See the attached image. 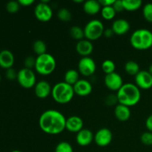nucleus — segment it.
<instances>
[{
	"label": "nucleus",
	"instance_id": "nucleus-14",
	"mask_svg": "<svg viewBox=\"0 0 152 152\" xmlns=\"http://www.w3.org/2000/svg\"><path fill=\"white\" fill-rule=\"evenodd\" d=\"M52 88L48 82L45 80H41V81L37 83L34 86V93L38 98L40 99H45L48 97L49 95L51 94Z\"/></svg>",
	"mask_w": 152,
	"mask_h": 152
},
{
	"label": "nucleus",
	"instance_id": "nucleus-22",
	"mask_svg": "<svg viewBox=\"0 0 152 152\" xmlns=\"http://www.w3.org/2000/svg\"><path fill=\"white\" fill-rule=\"evenodd\" d=\"M64 80L66 83L74 86L80 80L79 72L75 69H69L65 72L64 76Z\"/></svg>",
	"mask_w": 152,
	"mask_h": 152
},
{
	"label": "nucleus",
	"instance_id": "nucleus-18",
	"mask_svg": "<svg viewBox=\"0 0 152 152\" xmlns=\"http://www.w3.org/2000/svg\"><path fill=\"white\" fill-rule=\"evenodd\" d=\"M111 29L114 31V34L119 36L124 35L130 30V24L126 19H117L113 22Z\"/></svg>",
	"mask_w": 152,
	"mask_h": 152
},
{
	"label": "nucleus",
	"instance_id": "nucleus-35",
	"mask_svg": "<svg viewBox=\"0 0 152 152\" xmlns=\"http://www.w3.org/2000/svg\"><path fill=\"white\" fill-rule=\"evenodd\" d=\"M24 64H25V68L31 69L32 68L35 67L36 58H34L32 56H28L24 61Z\"/></svg>",
	"mask_w": 152,
	"mask_h": 152
},
{
	"label": "nucleus",
	"instance_id": "nucleus-20",
	"mask_svg": "<svg viewBox=\"0 0 152 152\" xmlns=\"http://www.w3.org/2000/svg\"><path fill=\"white\" fill-rule=\"evenodd\" d=\"M114 115L119 121H127L131 117L130 108L122 104H117L114 108Z\"/></svg>",
	"mask_w": 152,
	"mask_h": 152
},
{
	"label": "nucleus",
	"instance_id": "nucleus-44",
	"mask_svg": "<svg viewBox=\"0 0 152 152\" xmlns=\"http://www.w3.org/2000/svg\"><path fill=\"white\" fill-rule=\"evenodd\" d=\"M11 152H22V151H19V150H13V151H12Z\"/></svg>",
	"mask_w": 152,
	"mask_h": 152
},
{
	"label": "nucleus",
	"instance_id": "nucleus-6",
	"mask_svg": "<svg viewBox=\"0 0 152 152\" xmlns=\"http://www.w3.org/2000/svg\"><path fill=\"white\" fill-rule=\"evenodd\" d=\"M83 30L86 39L91 42L98 39L103 35L105 28L100 20L92 19L86 24Z\"/></svg>",
	"mask_w": 152,
	"mask_h": 152
},
{
	"label": "nucleus",
	"instance_id": "nucleus-28",
	"mask_svg": "<svg viewBox=\"0 0 152 152\" xmlns=\"http://www.w3.org/2000/svg\"><path fill=\"white\" fill-rule=\"evenodd\" d=\"M115 63L111 59H106L102 63V70L105 75L115 72Z\"/></svg>",
	"mask_w": 152,
	"mask_h": 152
},
{
	"label": "nucleus",
	"instance_id": "nucleus-17",
	"mask_svg": "<svg viewBox=\"0 0 152 152\" xmlns=\"http://www.w3.org/2000/svg\"><path fill=\"white\" fill-rule=\"evenodd\" d=\"M76 50L83 57L89 56L93 52L94 45L89 40L82 39L77 42L76 45Z\"/></svg>",
	"mask_w": 152,
	"mask_h": 152
},
{
	"label": "nucleus",
	"instance_id": "nucleus-13",
	"mask_svg": "<svg viewBox=\"0 0 152 152\" xmlns=\"http://www.w3.org/2000/svg\"><path fill=\"white\" fill-rule=\"evenodd\" d=\"M74 94L79 96H87L92 92V85L87 80H80L74 86Z\"/></svg>",
	"mask_w": 152,
	"mask_h": 152
},
{
	"label": "nucleus",
	"instance_id": "nucleus-5",
	"mask_svg": "<svg viewBox=\"0 0 152 152\" xmlns=\"http://www.w3.org/2000/svg\"><path fill=\"white\" fill-rule=\"evenodd\" d=\"M56 62L55 58L50 53H44L36 58L35 70L39 74L42 76L50 75L54 71Z\"/></svg>",
	"mask_w": 152,
	"mask_h": 152
},
{
	"label": "nucleus",
	"instance_id": "nucleus-8",
	"mask_svg": "<svg viewBox=\"0 0 152 152\" xmlns=\"http://www.w3.org/2000/svg\"><path fill=\"white\" fill-rule=\"evenodd\" d=\"M34 15L40 22H48L53 16V10L48 4V1H42L36 5L34 8Z\"/></svg>",
	"mask_w": 152,
	"mask_h": 152
},
{
	"label": "nucleus",
	"instance_id": "nucleus-37",
	"mask_svg": "<svg viewBox=\"0 0 152 152\" xmlns=\"http://www.w3.org/2000/svg\"><path fill=\"white\" fill-rule=\"evenodd\" d=\"M17 74L18 73H16V71H15L13 68H11L7 70V71H6L5 73V75L6 77H7L8 80H15V79H17Z\"/></svg>",
	"mask_w": 152,
	"mask_h": 152
},
{
	"label": "nucleus",
	"instance_id": "nucleus-23",
	"mask_svg": "<svg viewBox=\"0 0 152 152\" xmlns=\"http://www.w3.org/2000/svg\"><path fill=\"white\" fill-rule=\"evenodd\" d=\"M142 1L140 0H123V4L124 10L129 11L137 10L142 6Z\"/></svg>",
	"mask_w": 152,
	"mask_h": 152
},
{
	"label": "nucleus",
	"instance_id": "nucleus-10",
	"mask_svg": "<svg viewBox=\"0 0 152 152\" xmlns=\"http://www.w3.org/2000/svg\"><path fill=\"white\" fill-rule=\"evenodd\" d=\"M113 140V134L110 129L102 128L99 129L94 135L95 143L100 147H105L109 145Z\"/></svg>",
	"mask_w": 152,
	"mask_h": 152
},
{
	"label": "nucleus",
	"instance_id": "nucleus-7",
	"mask_svg": "<svg viewBox=\"0 0 152 152\" xmlns=\"http://www.w3.org/2000/svg\"><path fill=\"white\" fill-rule=\"evenodd\" d=\"M17 81L19 84L24 88H31L37 84L35 73L32 69L23 68L18 71Z\"/></svg>",
	"mask_w": 152,
	"mask_h": 152
},
{
	"label": "nucleus",
	"instance_id": "nucleus-36",
	"mask_svg": "<svg viewBox=\"0 0 152 152\" xmlns=\"http://www.w3.org/2000/svg\"><path fill=\"white\" fill-rule=\"evenodd\" d=\"M113 7L117 13H120L124 10L123 4V0H115L113 4Z\"/></svg>",
	"mask_w": 152,
	"mask_h": 152
},
{
	"label": "nucleus",
	"instance_id": "nucleus-31",
	"mask_svg": "<svg viewBox=\"0 0 152 152\" xmlns=\"http://www.w3.org/2000/svg\"><path fill=\"white\" fill-rule=\"evenodd\" d=\"M144 18L148 22H152V3H146L142 8Z\"/></svg>",
	"mask_w": 152,
	"mask_h": 152
},
{
	"label": "nucleus",
	"instance_id": "nucleus-2",
	"mask_svg": "<svg viewBox=\"0 0 152 152\" xmlns=\"http://www.w3.org/2000/svg\"><path fill=\"white\" fill-rule=\"evenodd\" d=\"M117 96L120 104L128 107L134 106L140 100V89L134 83H124L117 91Z\"/></svg>",
	"mask_w": 152,
	"mask_h": 152
},
{
	"label": "nucleus",
	"instance_id": "nucleus-16",
	"mask_svg": "<svg viewBox=\"0 0 152 152\" xmlns=\"http://www.w3.org/2000/svg\"><path fill=\"white\" fill-rule=\"evenodd\" d=\"M94 136L91 131L87 129H83L78 133H77L76 141L80 146H87L91 143L92 141L94 140Z\"/></svg>",
	"mask_w": 152,
	"mask_h": 152
},
{
	"label": "nucleus",
	"instance_id": "nucleus-40",
	"mask_svg": "<svg viewBox=\"0 0 152 152\" xmlns=\"http://www.w3.org/2000/svg\"><path fill=\"white\" fill-rule=\"evenodd\" d=\"M18 1H19L20 6H25V7L31 5L34 2V0H19Z\"/></svg>",
	"mask_w": 152,
	"mask_h": 152
},
{
	"label": "nucleus",
	"instance_id": "nucleus-46",
	"mask_svg": "<svg viewBox=\"0 0 152 152\" xmlns=\"http://www.w3.org/2000/svg\"><path fill=\"white\" fill-rule=\"evenodd\" d=\"M151 49H152V47H151Z\"/></svg>",
	"mask_w": 152,
	"mask_h": 152
},
{
	"label": "nucleus",
	"instance_id": "nucleus-29",
	"mask_svg": "<svg viewBox=\"0 0 152 152\" xmlns=\"http://www.w3.org/2000/svg\"><path fill=\"white\" fill-rule=\"evenodd\" d=\"M55 152H74L73 147L71 144L66 141H62L56 145Z\"/></svg>",
	"mask_w": 152,
	"mask_h": 152
},
{
	"label": "nucleus",
	"instance_id": "nucleus-4",
	"mask_svg": "<svg viewBox=\"0 0 152 152\" xmlns=\"http://www.w3.org/2000/svg\"><path fill=\"white\" fill-rule=\"evenodd\" d=\"M74 88L65 82L56 83L52 88L51 96L55 102L59 104H66L72 100L74 96Z\"/></svg>",
	"mask_w": 152,
	"mask_h": 152
},
{
	"label": "nucleus",
	"instance_id": "nucleus-41",
	"mask_svg": "<svg viewBox=\"0 0 152 152\" xmlns=\"http://www.w3.org/2000/svg\"><path fill=\"white\" fill-rule=\"evenodd\" d=\"M114 34V31H112L111 28H107V29H105L103 33V35L105 36L106 38H111V37H113V35Z\"/></svg>",
	"mask_w": 152,
	"mask_h": 152
},
{
	"label": "nucleus",
	"instance_id": "nucleus-39",
	"mask_svg": "<svg viewBox=\"0 0 152 152\" xmlns=\"http://www.w3.org/2000/svg\"><path fill=\"white\" fill-rule=\"evenodd\" d=\"M115 0H99V4L102 7H106V6H112Z\"/></svg>",
	"mask_w": 152,
	"mask_h": 152
},
{
	"label": "nucleus",
	"instance_id": "nucleus-33",
	"mask_svg": "<svg viewBox=\"0 0 152 152\" xmlns=\"http://www.w3.org/2000/svg\"><path fill=\"white\" fill-rule=\"evenodd\" d=\"M140 140L145 145H152V132H145L140 136Z\"/></svg>",
	"mask_w": 152,
	"mask_h": 152
},
{
	"label": "nucleus",
	"instance_id": "nucleus-9",
	"mask_svg": "<svg viewBox=\"0 0 152 152\" xmlns=\"http://www.w3.org/2000/svg\"><path fill=\"white\" fill-rule=\"evenodd\" d=\"M96 68V62L90 56L82 57L78 62V71L84 77L93 75Z\"/></svg>",
	"mask_w": 152,
	"mask_h": 152
},
{
	"label": "nucleus",
	"instance_id": "nucleus-42",
	"mask_svg": "<svg viewBox=\"0 0 152 152\" xmlns=\"http://www.w3.org/2000/svg\"><path fill=\"white\" fill-rule=\"evenodd\" d=\"M148 72H149L150 74H151V75H152V64H151V65H150L149 68H148Z\"/></svg>",
	"mask_w": 152,
	"mask_h": 152
},
{
	"label": "nucleus",
	"instance_id": "nucleus-32",
	"mask_svg": "<svg viewBox=\"0 0 152 152\" xmlns=\"http://www.w3.org/2000/svg\"><path fill=\"white\" fill-rule=\"evenodd\" d=\"M20 4L18 1H10L6 4V10L10 13H16L19 10Z\"/></svg>",
	"mask_w": 152,
	"mask_h": 152
},
{
	"label": "nucleus",
	"instance_id": "nucleus-43",
	"mask_svg": "<svg viewBox=\"0 0 152 152\" xmlns=\"http://www.w3.org/2000/svg\"><path fill=\"white\" fill-rule=\"evenodd\" d=\"M74 2H77V3H82L83 2V0H74Z\"/></svg>",
	"mask_w": 152,
	"mask_h": 152
},
{
	"label": "nucleus",
	"instance_id": "nucleus-1",
	"mask_svg": "<svg viewBox=\"0 0 152 152\" xmlns=\"http://www.w3.org/2000/svg\"><path fill=\"white\" fill-rule=\"evenodd\" d=\"M66 118L59 111L49 109L44 111L39 119V126L45 133L56 135L65 129Z\"/></svg>",
	"mask_w": 152,
	"mask_h": 152
},
{
	"label": "nucleus",
	"instance_id": "nucleus-25",
	"mask_svg": "<svg viewBox=\"0 0 152 152\" xmlns=\"http://www.w3.org/2000/svg\"><path fill=\"white\" fill-rule=\"evenodd\" d=\"M33 50L35 53H37V56L42 55L47 53V45L42 40H36L33 44Z\"/></svg>",
	"mask_w": 152,
	"mask_h": 152
},
{
	"label": "nucleus",
	"instance_id": "nucleus-27",
	"mask_svg": "<svg viewBox=\"0 0 152 152\" xmlns=\"http://www.w3.org/2000/svg\"><path fill=\"white\" fill-rule=\"evenodd\" d=\"M70 35L73 39L80 41L85 37L84 30L79 26H72L70 28Z\"/></svg>",
	"mask_w": 152,
	"mask_h": 152
},
{
	"label": "nucleus",
	"instance_id": "nucleus-19",
	"mask_svg": "<svg viewBox=\"0 0 152 152\" xmlns=\"http://www.w3.org/2000/svg\"><path fill=\"white\" fill-rule=\"evenodd\" d=\"M14 64V56L13 53L8 50L0 51V67L4 69H9Z\"/></svg>",
	"mask_w": 152,
	"mask_h": 152
},
{
	"label": "nucleus",
	"instance_id": "nucleus-15",
	"mask_svg": "<svg viewBox=\"0 0 152 152\" xmlns=\"http://www.w3.org/2000/svg\"><path fill=\"white\" fill-rule=\"evenodd\" d=\"M83 129V121L78 116H71L66 118L65 129L72 133H78Z\"/></svg>",
	"mask_w": 152,
	"mask_h": 152
},
{
	"label": "nucleus",
	"instance_id": "nucleus-11",
	"mask_svg": "<svg viewBox=\"0 0 152 152\" xmlns=\"http://www.w3.org/2000/svg\"><path fill=\"white\" fill-rule=\"evenodd\" d=\"M104 83L109 90L113 91H118L124 84L122 77L117 72L106 74L104 78Z\"/></svg>",
	"mask_w": 152,
	"mask_h": 152
},
{
	"label": "nucleus",
	"instance_id": "nucleus-26",
	"mask_svg": "<svg viewBox=\"0 0 152 152\" xmlns=\"http://www.w3.org/2000/svg\"><path fill=\"white\" fill-rule=\"evenodd\" d=\"M100 13L101 15H102V17L104 19H105V20H111L116 16L117 12L115 11L113 6H106V7H102Z\"/></svg>",
	"mask_w": 152,
	"mask_h": 152
},
{
	"label": "nucleus",
	"instance_id": "nucleus-30",
	"mask_svg": "<svg viewBox=\"0 0 152 152\" xmlns=\"http://www.w3.org/2000/svg\"><path fill=\"white\" fill-rule=\"evenodd\" d=\"M57 17L59 18V19H60L61 21H63V22H68L71 19V13L68 9L65 8V7H62L60 8L57 12Z\"/></svg>",
	"mask_w": 152,
	"mask_h": 152
},
{
	"label": "nucleus",
	"instance_id": "nucleus-45",
	"mask_svg": "<svg viewBox=\"0 0 152 152\" xmlns=\"http://www.w3.org/2000/svg\"><path fill=\"white\" fill-rule=\"evenodd\" d=\"M0 82H1V75H0Z\"/></svg>",
	"mask_w": 152,
	"mask_h": 152
},
{
	"label": "nucleus",
	"instance_id": "nucleus-21",
	"mask_svg": "<svg viewBox=\"0 0 152 152\" xmlns=\"http://www.w3.org/2000/svg\"><path fill=\"white\" fill-rule=\"evenodd\" d=\"M83 10L88 15H96L102 9V6L97 0H88L83 4Z\"/></svg>",
	"mask_w": 152,
	"mask_h": 152
},
{
	"label": "nucleus",
	"instance_id": "nucleus-24",
	"mask_svg": "<svg viewBox=\"0 0 152 152\" xmlns=\"http://www.w3.org/2000/svg\"><path fill=\"white\" fill-rule=\"evenodd\" d=\"M125 71L128 74L131 76H136L140 72V66L137 62L134 61H128L124 66Z\"/></svg>",
	"mask_w": 152,
	"mask_h": 152
},
{
	"label": "nucleus",
	"instance_id": "nucleus-3",
	"mask_svg": "<svg viewBox=\"0 0 152 152\" xmlns=\"http://www.w3.org/2000/svg\"><path fill=\"white\" fill-rule=\"evenodd\" d=\"M130 43L134 48L145 50L152 47V32L145 28L137 29L132 33Z\"/></svg>",
	"mask_w": 152,
	"mask_h": 152
},
{
	"label": "nucleus",
	"instance_id": "nucleus-12",
	"mask_svg": "<svg viewBox=\"0 0 152 152\" xmlns=\"http://www.w3.org/2000/svg\"><path fill=\"white\" fill-rule=\"evenodd\" d=\"M135 85L142 90H148L152 88V75L148 71H140L134 77Z\"/></svg>",
	"mask_w": 152,
	"mask_h": 152
},
{
	"label": "nucleus",
	"instance_id": "nucleus-38",
	"mask_svg": "<svg viewBox=\"0 0 152 152\" xmlns=\"http://www.w3.org/2000/svg\"><path fill=\"white\" fill-rule=\"evenodd\" d=\"M145 127L148 132H152V114L148 116L145 120Z\"/></svg>",
	"mask_w": 152,
	"mask_h": 152
},
{
	"label": "nucleus",
	"instance_id": "nucleus-34",
	"mask_svg": "<svg viewBox=\"0 0 152 152\" xmlns=\"http://www.w3.org/2000/svg\"><path fill=\"white\" fill-rule=\"evenodd\" d=\"M118 102V99H117V94H108V96H105V103L108 106H113L116 105Z\"/></svg>",
	"mask_w": 152,
	"mask_h": 152
}]
</instances>
